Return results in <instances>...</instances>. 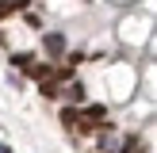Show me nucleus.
I'll list each match as a JSON object with an SVG mask.
<instances>
[{"label": "nucleus", "instance_id": "obj_6", "mask_svg": "<svg viewBox=\"0 0 157 153\" xmlns=\"http://www.w3.org/2000/svg\"><path fill=\"white\" fill-rule=\"evenodd\" d=\"M0 153H8V145H0Z\"/></svg>", "mask_w": 157, "mask_h": 153}, {"label": "nucleus", "instance_id": "obj_3", "mask_svg": "<svg viewBox=\"0 0 157 153\" xmlns=\"http://www.w3.org/2000/svg\"><path fill=\"white\" fill-rule=\"evenodd\" d=\"M46 50L50 54H65V38L61 35H46Z\"/></svg>", "mask_w": 157, "mask_h": 153}, {"label": "nucleus", "instance_id": "obj_2", "mask_svg": "<svg viewBox=\"0 0 157 153\" xmlns=\"http://www.w3.org/2000/svg\"><path fill=\"white\" fill-rule=\"evenodd\" d=\"M81 119L88 122V130H92V122H104V119H107V111H104V107H88V111H84Z\"/></svg>", "mask_w": 157, "mask_h": 153}, {"label": "nucleus", "instance_id": "obj_1", "mask_svg": "<svg viewBox=\"0 0 157 153\" xmlns=\"http://www.w3.org/2000/svg\"><path fill=\"white\" fill-rule=\"evenodd\" d=\"M61 122H65V126H69V130H81V134H84V130H88V122H84V119H81V115H77V111H73V107H69V111H61Z\"/></svg>", "mask_w": 157, "mask_h": 153}, {"label": "nucleus", "instance_id": "obj_5", "mask_svg": "<svg viewBox=\"0 0 157 153\" xmlns=\"http://www.w3.org/2000/svg\"><path fill=\"white\" fill-rule=\"evenodd\" d=\"M65 96H69V99H81V96H84V88H81V84H69Z\"/></svg>", "mask_w": 157, "mask_h": 153}, {"label": "nucleus", "instance_id": "obj_4", "mask_svg": "<svg viewBox=\"0 0 157 153\" xmlns=\"http://www.w3.org/2000/svg\"><path fill=\"white\" fill-rule=\"evenodd\" d=\"M123 153H142V142H138V138H127V142H123Z\"/></svg>", "mask_w": 157, "mask_h": 153}]
</instances>
